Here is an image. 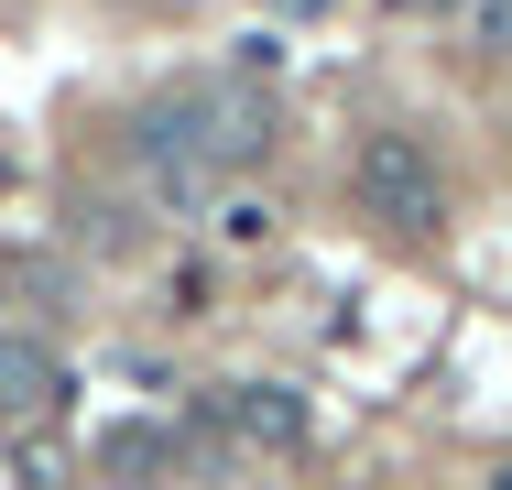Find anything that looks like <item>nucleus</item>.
Returning a JSON list of instances; mask_svg holds the SVG:
<instances>
[{"mask_svg":"<svg viewBox=\"0 0 512 490\" xmlns=\"http://www.w3.org/2000/svg\"><path fill=\"white\" fill-rule=\"evenodd\" d=\"M44 414H66V360L44 338H0V436H33Z\"/></svg>","mask_w":512,"mask_h":490,"instance_id":"20e7f679","label":"nucleus"},{"mask_svg":"<svg viewBox=\"0 0 512 490\" xmlns=\"http://www.w3.org/2000/svg\"><path fill=\"white\" fill-rule=\"evenodd\" d=\"M131 153H142V186L197 218V207H218L229 175L262 153V120H251V98H229V88H164V98H142Z\"/></svg>","mask_w":512,"mask_h":490,"instance_id":"f257e3e1","label":"nucleus"},{"mask_svg":"<svg viewBox=\"0 0 512 490\" xmlns=\"http://www.w3.org/2000/svg\"><path fill=\"white\" fill-rule=\"evenodd\" d=\"M382 11H447V0H382Z\"/></svg>","mask_w":512,"mask_h":490,"instance_id":"0eeeda50","label":"nucleus"},{"mask_svg":"<svg viewBox=\"0 0 512 490\" xmlns=\"http://www.w3.org/2000/svg\"><path fill=\"white\" fill-rule=\"evenodd\" d=\"M469 33H480L491 55H512V0H469Z\"/></svg>","mask_w":512,"mask_h":490,"instance_id":"423d86ee","label":"nucleus"},{"mask_svg":"<svg viewBox=\"0 0 512 490\" xmlns=\"http://www.w3.org/2000/svg\"><path fill=\"white\" fill-rule=\"evenodd\" d=\"M218 436L240 458H306L316 447V403L295 382H229L218 392Z\"/></svg>","mask_w":512,"mask_h":490,"instance_id":"7ed1b4c3","label":"nucleus"},{"mask_svg":"<svg viewBox=\"0 0 512 490\" xmlns=\"http://www.w3.org/2000/svg\"><path fill=\"white\" fill-rule=\"evenodd\" d=\"M0 196H11V153H0Z\"/></svg>","mask_w":512,"mask_h":490,"instance_id":"6e6552de","label":"nucleus"},{"mask_svg":"<svg viewBox=\"0 0 512 490\" xmlns=\"http://www.w3.org/2000/svg\"><path fill=\"white\" fill-rule=\"evenodd\" d=\"M349 186H360V207H371L382 229H414V240L447 229V175H436V153H425L414 131H371L360 164H349Z\"/></svg>","mask_w":512,"mask_h":490,"instance_id":"f03ea898","label":"nucleus"},{"mask_svg":"<svg viewBox=\"0 0 512 490\" xmlns=\"http://www.w3.org/2000/svg\"><path fill=\"white\" fill-rule=\"evenodd\" d=\"M109 480L120 490H164L175 480V436H164V425H120V436H109Z\"/></svg>","mask_w":512,"mask_h":490,"instance_id":"39448f33","label":"nucleus"}]
</instances>
